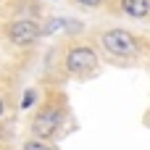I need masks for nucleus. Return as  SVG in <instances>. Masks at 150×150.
Returning <instances> with one entry per match:
<instances>
[{"mask_svg":"<svg viewBox=\"0 0 150 150\" xmlns=\"http://www.w3.org/2000/svg\"><path fill=\"white\" fill-rule=\"evenodd\" d=\"M100 42H103V47L111 55H119V58H129V55L137 53V40L127 29H108L100 37Z\"/></svg>","mask_w":150,"mask_h":150,"instance_id":"f257e3e1","label":"nucleus"},{"mask_svg":"<svg viewBox=\"0 0 150 150\" xmlns=\"http://www.w3.org/2000/svg\"><path fill=\"white\" fill-rule=\"evenodd\" d=\"M61 121H63V116H61L58 108H45V111H40V113L34 116V121H32V132H34L40 140H50V137L58 132Z\"/></svg>","mask_w":150,"mask_h":150,"instance_id":"f03ea898","label":"nucleus"},{"mask_svg":"<svg viewBox=\"0 0 150 150\" xmlns=\"http://www.w3.org/2000/svg\"><path fill=\"white\" fill-rule=\"evenodd\" d=\"M95 66H98V55H95L92 47L79 45V47L69 50V55H66V69H69L71 74H84V71H90V69H95Z\"/></svg>","mask_w":150,"mask_h":150,"instance_id":"7ed1b4c3","label":"nucleus"},{"mask_svg":"<svg viewBox=\"0 0 150 150\" xmlns=\"http://www.w3.org/2000/svg\"><path fill=\"white\" fill-rule=\"evenodd\" d=\"M8 37L16 45H32V42L40 40V26H37V21L21 18V21H13L8 26Z\"/></svg>","mask_w":150,"mask_h":150,"instance_id":"20e7f679","label":"nucleus"},{"mask_svg":"<svg viewBox=\"0 0 150 150\" xmlns=\"http://www.w3.org/2000/svg\"><path fill=\"white\" fill-rule=\"evenodd\" d=\"M121 8L127 16H134V18H145L150 13V0H121Z\"/></svg>","mask_w":150,"mask_h":150,"instance_id":"39448f33","label":"nucleus"},{"mask_svg":"<svg viewBox=\"0 0 150 150\" xmlns=\"http://www.w3.org/2000/svg\"><path fill=\"white\" fill-rule=\"evenodd\" d=\"M24 150H50L45 142H40V140H29L26 145H24Z\"/></svg>","mask_w":150,"mask_h":150,"instance_id":"423d86ee","label":"nucleus"},{"mask_svg":"<svg viewBox=\"0 0 150 150\" xmlns=\"http://www.w3.org/2000/svg\"><path fill=\"white\" fill-rule=\"evenodd\" d=\"M32 103H34V92H32V90H29V92H26V95H24V100H21V105H24V108H29V105H32Z\"/></svg>","mask_w":150,"mask_h":150,"instance_id":"0eeeda50","label":"nucleus"},{"mask_svg":"<svg viewBox=\"0 0 150 150\" xmlns=\"http://www.w3.org/2000/svg\"><path fill=\"white\" fill-rule=\"evenodd\" d=\"M79 3H82V5H87V8H95V5H100L103 0H79Z\"/></svg>","mask_w":150,"mask_h":150,"instance_id":"6e6552de","label":"nucleus"},{"mask_svg":"<svg viewBox=\"0 0 150 150\" xmlns=\"http://www.w3.org/2000/svg\"><path fill=\"white\" fill-rule=\"evenodd\" d=\"M0 116H3V98H0Z\"/></svg>","mask_w":150,"mask_h":150,"instance_id":"1a4fd4ad","label":"nucleus"}]
</instances>
